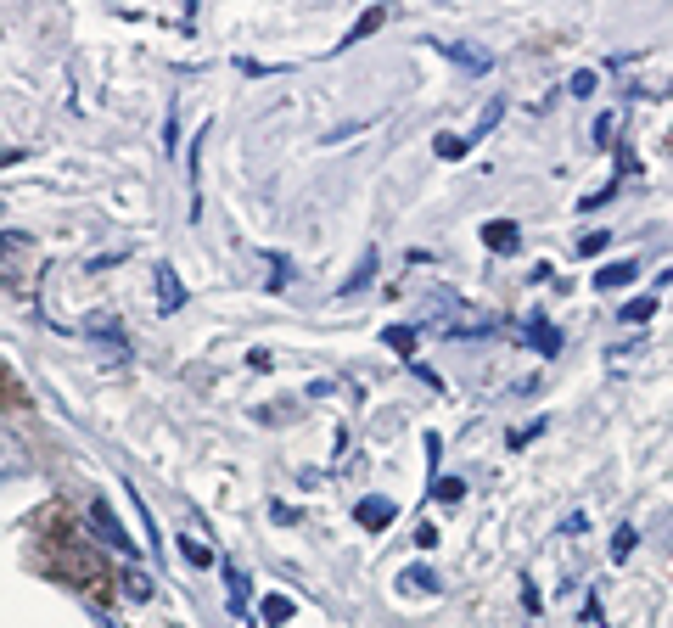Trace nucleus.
<instances>
[{"label": "nucleus", "instance_id": "1", "mask_svg": "<svg viewBox=\"0 0 673 628\" xmlns=\"http://www.w3.org/2000/svg\"><path fill=\"white\" fill-rule=\"evenodd\" d=\"M90 528H96V539H101V544H113L118 556H129V561H135V544H129L124 522L113 516V505H107V500H96V505H90Z\"/></svg>", "mask_w": 673, "mask_h": 628}, {"label": "nucleus", "instance_id": "2", "mask_svg": "<svg viewBox=\"0 0 673 628\" xmlns=\"http://www.w3.org/2000/svg\"><path fill=\"white\" fill-rule=\"evenodd\" d=\"M85 326H90V337H96V343L113 348V359H129V337H124V326H118V314H90Z\"/></svg>", "mask_w": 673, "mask_h": 628}, {"label": "nucleus", "instance_id": "3", "mask_svg": "<svg viewBox=\"0 0 673 628\" xmlns=\"http://www.w3.org/2000/svg\"><path fill=\"white\" fill-rule=\"evenodd\" d=\"M393 516H399V505H393V500H376V494L354 505V522H359V528H371V533L393 528Z\"/></svg>", "mask_w": 673, "mask_h": 628}, {"label": "nucleus", "instance_id": "4", "mask_svg": "<svg viewBox=\"0 0 673 628\" xmlns=\"http://www.w3.org/2000/svg\"><path fill=\"white\" fill-rule=\"evenodd\" d=\"M158 309L174 314V309H186V286H180V275H174V264H158Z\"/></svg>", "mask_w": 673, "mask_h": 628}, {"label": "nucleus", "instance_id": "5", "mask_svg": "<svg viewBox=\"0 0 673 628\" xmlns=\"http://www.w3.org/2000/svg\"><path fill=\"white\" fill-rule=\"evenodd\" d=\"M516 242H522L516 219H488V225H483V247H488V253H516Z\"/></svg>", "mask_w": 673, "mask_h": 628}, {"label": "nucleus", "instance_id": "6", "mask_svg": "<svg viewBox=\"0 0 673 628\" xmlns=\"http://www.w3.org/2000/svg\"><path fill=\"white\" fill-rule=\"evenodd\" d=\"M387 23V6H365V12L354 17V29L343 34V40H337V51H348V45H359V40H371L376 29H382Z\"/></svg>", "mask_w": 673, "mask_h": 628}, {"label": "nucleus", "instance_id": "7", "mask_svg": "<svg viewBox=\"0 0 673 628\" xmlns=\"http://www.w3.org/2000/svg\"><path fill=\"white\" fill-rule=\"evenodd\" d=\"M376 264H382V253H376V247H365V253H359V264H354V275H348V281L337 286V292H343V298H354V292H365V286L376 281Z\"/></svg>", "mask_w": 673, "mask_h": 628}, {"label": "nucleus", "instance_id": "8", "mask_svg": "<svg viewBox=\"0 0 673 628\" xmlns=\"http://www.w3.org/2000/svg\"><path fill=\"white\" fill-rule=\"evenodd\" d=\"M12 477H29V455H23V443L0 432V483H12Z\"/></svg>", "mask_w": 673, "mask_h": 628}, {"label": "nucleus", "instance_id": "9", "mask_svg": "<svg viewBox=\"0 0 673 628\" xmlns=\"http://www.w3.org/2000/svg\"><path fill=\"white\" fill-rule=\"evenodd\" d=\"M522 343H533L539 354H561V331L550 326V320H528V326H522Z\"/></svg>", "mask_w": 673, "mask_h": 628}, {"label": "nucleus", "instance_id": "10", "mask_svg": "<svg viewBox=\"0 0 673 628\" xmlns=\"http://www.w3.org/2000/svg\"><path fill=\"white\" fill-rule=\"evenodd\" d=\"M634 275H640V264H634V258H623V264H606V270H595V286H601V292H617V286H629Z\"/></svg>", "mask_w": 673, "mask_h": 628}, {"label": "nucleus", "instance_id": "11", "mask_svg": "<svg viewBox=\"0 0 673 628\" xmlns=\"http://www.w3.org/2000/svg\"><path fill=\"white\" fill-rule=\"evenodd\" d=\"M500 118H505V96H488V107H483V113H477V124H472V135H466V141H483V135H494V124H500Z\"/></svg>", "mask_w": 673, "mask_h": 628}, {"label": "nucleus", "instance_id": "12", "mask_svg": "<svg viewBox=\"0 0 673 628\" xmlns=\"http://www.w3.org/2000/svg\"><path fill=\"white\" fill-rule=\"evenodd\" d=\"M449 62H460V68H472V73H488L494 68V57H483V51H466V45H438Z\"/></svg>", "mask_w": 673, "mask_h": 628}, {"label": "nucleus", "instance_id": "13", "mask_svg": "<svg viewBox=\"0 0 673 628\" xmlns=\"http://www.w3.org/2000/svg\"><path fill=\"white\" fill-rule=\"evenodd\" d=\"M651 314H657V298H629V303H623V314H617V320H629V326H645Z\"/></svg>", "mask_w": 673, "mask_h": 628}, {"label": "nucleus", "instance_id": "14", "mask_svg": "<svg viewBox=\"0 0 673 628\" xmlns=\"http://www.w3.org/2000/svg\"><path fill=\"white\" fill-rule=\"evenodd\" d=\"M382 343H387V348H399V354L410 359V354H416V331H410V326H387V331H382Z\"/></svg>", "mask_w": 673, "mask_h": 628}, {"label": "nucleus", "instance_id": "15", "mask_svg": "<svg viewBox=\"0 0 673 628\" xmlns=\"http://www.w3.org/2000/svg\"><path fill=\"white\" fill-rule=\"evenodd\" d=\"M466 152H472V141H466V135H438V157H444V163H460Z\"/></svg>", "mask_w": 673, "mask_h": 628}, {"label": "nucleus", "instance_id": "16", "mask_svg": "<svg viewBox=\"0 0 673 628\" xmlns=\"http://www.w3.org/2000/svg\"><path fill=\"white\" fill-rule=\"evenodd\" d=\"M634 544H640V533H634L629 522H623V528L612 533V561H629V556H634Z\"/></svg>", "mask_w": 673, "mask_h": 628}, {"label": "nucleus", "instance_id": "17", "mask_svg": "<svg viewBox=\"0 0 673 628\" xmlns=\"http://www.w3.org/2000/svg\"><path fill=\"white\" fill-rule=\"evenodd\" d=\"M180 556H186L191 567H214V550H208L202 539H180Z\"/></svg>", "mask_w": 673, "mask_h": 628}, {"label": "nucleus", "instance_id": "18", "mask_svg": "<svg viewBox=\"0 0 673 628\" xmlns=\"http://www.w3.org/2000/svg\"><path fill=\"white\" fill-rule=\"evenodd\" d=\"M264 623H292V600L287 595H264Z\"/></svg>", "mask_w": 673, "mask_h": 628}, {"label": "nucleus", "instance_id": "19", "mask_svg": "<svg viewBox=\"0 0 673 628\" xmlns=\"http://www.w3.org/2000/svg\"><path fill=\"white\" fill-rule=\"evenodd\" d=\"M545 432H550V421L539 415V421H528L522 432H511V449H528V443H533V438H545Z\"/></svg>", "mask_w": 673, "mask_h": 628}, {"label": "nucleus", "instance_id": "20", "mask_svg": "<svg viewBox=\"0 0 673 628\" xmlns=\"http://www.w3.org/2000/svg\"><path fill=\"white\" fill-rule=\"evenodd\" d=\"M225 584H230V612L242 617V606H247V600H242V584H247L242 567H225Z\"/></svg>", "mask_w": 673, "mask_h": 628}, {"label": "nucleus", "instance_id": "21", "mask_svg": "<svg viewBox=\"0 0 673 628\" xmlns=\"http://www.w3.org/2000/svg\"><path fill=\"white\" fill-rule=\"evenodd\" d=\"M432 494H438L444 505H455L460 494H466V483H460V477H438V483H432Z\"/></svg>", "mask_w": 673, "mask_h": 628}, {"label": "nucleus", "instance_id": "22", "mask_svg": "<svg viewBox=\"0 0 673 628\" xmlns=\"http://www.w3.org/2000/svg\"><path fill=\"white\" fill-rule=\"evenodd\" d=\"M17 247H29V236L23 230H0V258H12Z\"/></svg>", "mask_w": 673, "mask_h": 628}, {"label": "nucleus", "instance_id": "23", "mask_svg": "<svg viewBox=\"0 0 673 628\" xmlns=\"http://www.w3.org/2000/svg\"><path fill=\"white\" fill-rule=\"evenodd\" d=\"M404 584H410V589H438V578H432L427 567H410V572H404Z\"/></svg>", "mask_w": 673, "mask_h": 628}, {"label": "nucleus", "instance_id": "24", "mask_svg": "<svg viewBox=\"0 0 673 628\" xmlns=\"http://www.w3.org/2000/svg\"><path fill=\"white\" fill-rule=\"evenodd\" d=\"M601 247H606V230H589L584 242H578V253H584V258H595Z\"/></svg>", "mask_w": 673, "mask_h": 628}, {"label": "nucleus", "instance_id": "25", "mask_svg": "<svg viewBox=\"0 0 673 628\" xmlns=\"http://www.w3.org/2000/svg\"><path fill=\"white\" fill-rule=\"evenodd\" d=\"M567 90H573V96H595V73H573V85H567Z\"/></svg>", "mask_w": 673, "mask_h": 628}, {"label": "nucleus", "instance_id": "26", "mask_svg": "<svg viewBox=\"0 0 673 628\" xmlns=\"http://www.w3.org/2000/svg\"><path fill=\"white\" fill-rule=\"evenodd\" d=\"M124 584H129V595H135V600H146V595H152V584H146V572H129Z\"/></svg>", "mask_w": 673, "mask_h": 628}, {"label": "nucleus", "instance_id": "27", "mask_svg": "<svg viewBox=\"0 0 673 628\" xmlns=\"http://www.w3.org/2000/svg\"><path fill=\"white\" fill-rule=\"evenodd\" d=\"M270 292H281V286H287V258H270Z\"/></svg>", "mask_w": 673, "mask_h": 628}, {"label": "nucleus", "instance_id": "28", "mask_svg": "<svg viewBox=\"0 0 673 628\" xmlns=\"http://www.w3.org/2000/svg\"><path fill=\"white\" fill-rule=\"evenodd\" d=\"M416 544H421V550H432V544H438V528H432V522H421V528H416Z\"/></svg>", "mask_w": 673, "mask_h": 628}]
</instances>
